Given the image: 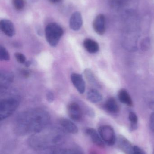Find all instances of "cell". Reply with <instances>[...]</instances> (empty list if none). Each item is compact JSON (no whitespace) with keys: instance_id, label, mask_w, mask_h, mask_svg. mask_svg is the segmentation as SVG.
<instances>
[{"instance_id":"10","label":"cell","mask_w":154,"mask_h":154,"mask_svg":"<svg viewBox=\"0 0 154 154\" xmlns=\"http://www.w3.org/2000/svg\"><path fill=\"white\" fill-rule=\"evenodd\" d=\"M118 146L126 154H133V147L132 144L124 137L122 135L118 137Z\"/></svg>"},{"instance_id":"24","label":"cell","mask_w":154,"mask_h":154,"mask_svg":"<svg viewBox=\"0 0 154 154\" xmlns=\"http://www.w3.org/2000/svg\"><path fill=\"white\" fill-rule=\"evenodd\" d=\"M151 46V41L149 38H147L144 39L141 43V49L144 51H146L150 48Z\"/></svg>"},{"instance_id":"13","label":"cell","mask_w":154,"mask_h":154,"mask_svg":"<svg viewBox=\"0 0 154 154\" xmlns=\"http://www.w3.org/2000/svg\"><path fill=\"white\" fill-rule=\"evenodd\" d=\"M83 20L81 14L79 12L74 13L70 20V27L73 30H79L82 27Z\"/></svg>"},{"instance_id":"26","label":"cell","mask_w":154,"mask_h":154,"mask_svg":"<svg viewBox=\"0 0 154 154\" xmlns=\"http://www.w3.org/2000/svg\"><path fill=\"white\" fill-rule=\"evenodd\" d=\"M133 154H147L141 147L137 146H134L133 147Z\"/></svg>"},{"instance_id":"21","label":"cell","mask_w":154,"mask_h":154,"mask_svg":"<svg viewBox=\"0 0 154 154\" xmlns=\"http://www.w3.org/2000/svg\"><path fill=\"white\" fill-rule=\"evenodd\" d=\"M129 119L131 123V127L133 129H135L137 127L138 118L135 113L130 112L129 114Z\"/></svg>"},{"instance_id":"17","label":"cell","mask_w":154,"mask_h":154,"mask_svg":"<svg viewBox=\"0 0 154 154\" xmlns=\"http://www.w3.org/2000/svg\"><path fill=\"white\" fill-rule=\"evenodd\" d=\"M105 106L108 111L113 114H115L119 111V107L114 98L111 97L108 99L105 103Z\"/></svg>"},{"instance_id":"29","label":"cell","mask_w":154,"mask_h":154,"mask_svg":"<svg viewBox=\"0 0 154 154\" xmlns=\"http://www.w3.org/2000/svg\"><path fill=\"white\" fill-rule=\"evenodd\" d=\"M21 74L24 77H29L30 75L31 72L28 69H24L22 70Z\"/></svg>"},{"instance_id":"15","label":"cell","mask_w":154,"mask_h":154,"mask_svg":"<svg viewBox=\"0 0 154 154\" xmlns=\"http://www.w3.org/2000/svg\"><path fill=\"white\" fill-rule=\"evenodd\" d=\"M83 46L86 50L90 53H96L99 50L98 43L91 39H86L83 42Z\"/></svg>"},{"instance_id":"6","label":"cell","mask_w":154,"mask_h":154,"mask_svg":"<svg viewBox=\"0 0 154 154\" xmlns=\"http://www.w3.org/2000/svg\"><path fill=\"white\" fill-rule=\"evenodd\" d=\"M68 115L72 120L79 121L83 117V111L78 104L72 102L68 105L67 107Z\"/></svg>"},{"instance_id":"1","label":"cell","mask_w":154,"mask_h":154,"mask_svg":"<svg viewBox=\"0 0 154 154\" xmlns=\"http://www.w3.org/2000/svg\"><path fill=\"white\" fill-rule=\"evenodd\" d=\"M50 119L49 113L42 109L24 111L17 116L14 131L19 135H31L47 127Z\"/></svg>"},{"instance_id":"31","label":"cell","mask_w":154,"mask_h":154,"mask_svg":"<svg viewBox=\"0 0 154 154\" xmlns=\"http://www.w3.org/2000/svg\"><path fill=\"white\" fill-rule=\"evenodd\" d=\"M24 64V65H25V66L28 67H29L30 66L31 64V62L30 61H26V62H25Z\"/></svg>"},{"instance_id":"27","label":"cell","mask_w":154,"mask_h":154,"mask_svg":"<svg viewBox=\"0 0 154 154\" xmlns=\"http://www.w3.org/2000/svg\"><path fill=\"white\" fill-rule=\"evenodd\" d=\"M46 98L49 103L53 102L54 99V96L52 91H49L46 94Z\"/></svg>"},{"instance_id":"5","label":"cell","mask_w":154,"mask_h":154,"mask_svg":"<svg viewBox=\"0 0 154 154\" xmlns=\"http://www.w3.org/2000/svg\"><path fill=\"white\" fill-rule=\"evenodd\" d=\"M98 133L105 144L108 146L114 145L117 141L115 130L109 125H103L99 128Z\"/></svg>"},{"instance_id":"2","label":"cell","mask_w":154,"mask_h":154,"mask_svg":"<svg viewBox=\"0 0 154 154\" xmlns=\"http://www.w3.org/2000/svg\"><path fill=\"white\" fill-rule=\"evenodd\" d=\"M64 133L61 128H45L30 135L28 143L33 149L39 151L59 147L64 142Z\"/></svg>"},{"instance_id":"14","label":"cell","mask_w":154,"mask_h":154,"mask_svg":"<svg viewBox=\"0 0 154 154\" xmlns=\"http://www.w3.org/2000/svg\"><path fill=\"white\" fill-rule=\"evenodd\" d=\"M14 75L12 73L7 71H1L0 73V84L1 88H6L12 82Z\"/></svg>"},{"instance_id":"33","label":"cell","mask_w":154,"mask_h":154,"mask_svg":"<svg viewBox=\"0 0 154 154\" xmlns=\"http://www.w3.org/2000/svg\"><path fill=\"white\" fill-rule=\"evenodd\" d=\"M153 154H154V151H153Z\"/></svg>"},{"instance_id":"25","label":"cell","mask_w":154,"mask_h":154,"mask_svg":"<svg viewBox=\"0 0 154 154\" xmlns=\"http://www.w3.org/2000/svg\"><path fill=\"white\" fill-rule=\"evenodd\" d=\"M14 56H15L16 60L19 63L24 64L26 62V57L22 53H20V52H16L14 54Z\"/></svg>"},{"instance_id":"18","label":"cell","mask_w":154,"mask_h":154,"mask_svg":"<svg viewBox=\"0 0 154 154\" xmlns=\"http://www.w3.org/2000/svg\"><path fill=\"white\" fill-rule=\"evenodd\" d=\"M118 98L122 103L129 106L133 105L132 99L126 90L124 89L120 90L118 93Z\"/></svg>"},{"instance_id":"22","label":"cell","mask_w":154,"mask_h":154,"mask_svg":"<svg viewBox=\"0 0 154 154\" xmlns=\"http://www.w3.org/2000/svg\"><path fill=\"white\" fill-rule=\"evenodd\" d=\"M10 56L9 52L4 47H0V60L1 61H8L10 60Z\"/></svg>"},{"instance_id":"28","label":"cell","mask_w":154,"mask_h":154,"mask_svg":"<svg viewBox=\"0 0 154 154\" xmlns=\"http://www.w3.org/2000/svg\"><path fill=\"white\" fill-rule=\"evenodd\" d=\"M150 127L151 130L154 133V112L151 115L150 117Z\"/></svg>"},{"instance_id":"12","label":"cell","mask_w":154,"mask_h":154,"mask_svg":"<svg viewBox=\"0 0 154 154\" xmlns=\"http://www.w3.org/2000/svg\"><path fill=\"white\" fill-rule=\"evenodd\" d=\"M1 30L6 36L12 37L15 34V29L12 23L6 19L1 20L0 22Z\"/></svg>"},{"instance_id":"11","label":"cell","mask_w":154,"mask_h":154,"mask_svg":"<svg viewBox=\"0 0 154 154\" xmlns=\"http://www.w3.org/2000/svg\"><path fill=\"white\" fill-rule=\"evenodd\" d=\"M85 132L87 135L90 138L91 141L99 147H105V143L103 142L99 133H98L95 129L87 128L86 129Z\"/></svg>"},{"instance_id":"32","label":"cell","mask_w":154,"mask_h":154,"mask_svg":"<svg viewBox=\"0 0 154 154\" xmlns=\"http://www.w3.org/2000/svg\"><path fill=\"white\" fill-rule=\"evenodd\" d=\"M61 0H49V1L53 3L58 2H59Z\"/></svg>"},{"instance_id":"23","label":"cell","mask_w":154,"mask_h":154,"mask_svg":"<svg viewBox=\"0 0 154 154\" xmlns=\"http://www.w3.org/2000/svg\"><path fill=\"white\" fill-rule=\"evenodd\" d=\"M13 4L16 10H22L25 5L24 0H12Z\"/></svg>"},{"instance_id":"19","label":"cell","mask_w":154,"mask_h":154,"mask_svg":"<svg viewBox=\"0 0 154 154\" xmlns=\"http://www.w3.org/2000/svg\"><path fill=\"white\" fill-rule=\"evenodd\" d=\"M84 75H85L86 79L90 84L93 86H96V87H100V84L99 83L96 77L95 76V75L91 71V69H85L84 71Z\"/></svg>"},{"instance_id":"8","label":"cell","mask_w":154,"mask_h":154,"mask_svg":"<svg viewBox=\"0 0 154 154\" xmlns=\"http://www.w3.org/2000/svg\"><path fill=\"white\" fill-rule=\"evenodd\" d=\"M71 79L78 91L80 94L84 93L86 90V83L82 76L77 73H72Z\"/></svg>"},{"instance_id":"3","label":"cell","mask_w":154,"mask_h":154,"mask_svg":"<svg viewBox=\"0 0 154 154\" xmlns=\"http://www.w3.org/2000/svg\"><path fill=\"white\" fill-rule=\"evenodd\" d=\"M45 37L50 46L55 47L58 45L64 33L62 28L55 23H49L45 28Z\"/></svg>"},{"instance_id":"16","label":"cell","mask_w":154,"mask_h":154,"mask_svg":"<svg viewBox=\"0 0 154 154\" xmlns=\"http://www.w3.org/2000/svg\"><path fill=\"white\" fill-rule=\"evenodd\" d=\"M88 100L92 103H96L100 102L103 97L99 91L95 89L90 90L87 94Z\"/></svg>"},{"instance_id":"7","label":"cell","mask_w":154,"mask_h":154,"mask_svg":"<svg viewBox=\"0 0 154 154\" xmlns=\"http://www.w3.org/2000/svg\"><path fill=\"white\" fill-rule=\"evenodd\" d=\"M93 26L94 30L98 34L103 35L105 32V18L104 15H97L94 20Z\"/></svg>"},{"instance_id":"4","label":"cell","mask_w":154,"mask_h":154,"mask_svg":"<svg viewBox=\"0 0 154 154\" xmlns=\"http://www.w3.org/2000/svg\"><path fill=\"white\" fill-rule=\"evenodd\" d=\"M20 101L14 97L5 98L1 100L0 102V119H5L11 116L17 109Z\"/></svg>"},{"instance_id":"30","label":"cell","mask_w":154,"mask_h":154,"mask_svg":"<svg viewBox=\"0 0 154 154\" xmlns=\"http://www.w3.org/2000/svg\"><path fill=\"white\" fill-rule=\"evenodd\" d=\"M70 154H82L80 152H79V151H77V150H74V149H73L72 150V152H71Z\"/></svg>"},{"instance_id":"20","label":"cell","mask_w":154,"mask_h":154,"mask_svg":"<svg viewBox=\"0 0 154 154\" xmlns=\"http://www.w3.org/2000/svg\"><path fill=\"white\" fill-rule=\"evenodd\" d=\"M130 0H108V4L111 8L119 9L125 6Z\"/></svg>"},{"instance_id":"9","label":"cell","mask_w":154,"mask_h":154,"mask_svg":"<svg viewBox=\"0 0 154 154\" xmlns=\"http://www.w3.org/2000/svg\"><path fill=\"white\" fill-rule=\"evenodd\" d=\"M61 129L64 132L71 134H76L78 132V128L73 122L66 118H61L59 120Z\"/></svg>"}]
</instances>
